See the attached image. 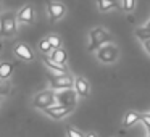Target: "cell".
<instances>
[{
  "label": "cell",
  "instance_id": "obj_1",
  "mask_svg": "<svg viewBox=\"0 0 150 137\" xmlns=\"http://www.w3.org/2000/svg\"><path fill=\"white\" fill-rule=\"evenodd\" d=\"M89 40H91V42H89L87 49H89V52H94L98 47L111 42V36L103 29V28H94V29L89 32Z\"/></svg>",
  "mask_w": 150,
  "mask_h": 137
},
{
  "label": "cell",
  "instance_id": "obj_2",
  "mask_svg": "<svg viewBox=\"0 0 150 137\" xmlns=\"http://www.w3.org/2000/svg\"><path fill=\"white\" fill-rule=\"evenodd\" d=\"M16 23L18 18L13 11H7L0 16V36L11 37L16 32Z\"/></svg>",
  "mask_w": 150,
  "mask_h": 137
},
{
  "label": "cell",
  "instance_id": "obj_3",
  "mask_svg": "<svg viewBox=\"0 0 150 137\" xmlns=\"http://www.w3.org/2000/svg\"><path fill=\"white\" fill-rule=\"evenodd\" d=\"M97 56L102 63H115L118 58V49L111 42H108V44H105V45L98 47Z\"/></svg>",
  "mask_w": 150,
  "mask_h": 137
},
{
  "label": "cell",
  "instance_id": "obj_4",
  "mask_svg": "<svg viewBox=\"0 0 150 137\" xmlns=\"http://www.w3.org/2000/svg\"><path fill=\"white\" fill-rule=\"evenodd\" d=\"M55 102H57V97L52 90H44V92H40V94H37L36 97H34L33 105L36 108H39V110H45V108L55 105Z\"/></svg>",
  "mask_w": 150,
  "mask_h": 137
},
{
  "label": "cell",
  "instance_id": "obj_5",
  "mask_svg": "<svg viewBox=\"0 0 150 137\" xmlns=\"http://www.w3.org/2000/svg\"><path fill=\"white\" fill-rule=\"evenodd\" d=\"M47 11H49V18L52 23L62 20L66 13V5L63 2H58V0H50L47 4Z\"/></svg>",
  "mask_w": 150,
  "mask_h": 137
},
{
  "label": "cell",
  "instance_id": "obj_6",
  "mask_svg": "<svg viewBox=\"0 0 150 137\" xmlns=\"http://www.w3.org/2000/svg\"><path fill=\"white\" fill-rule=\"evenodd\" d=\"M49 81H50V85L53 89H73L74 87V82L69 76L66 74H49Z\"/></svg>",
  "mask_w": 150,
  "mask_h": 137
},
{
  "label": "cell",
  "instance_id": "obj_7",
  "mask_svg": "<svg viewBox=\"0 0 150 137\" xmlns=\"http://www.w3.org/2000/svg\"><path fill=\"white\" fill-rule=\"evenodd\" d=\"M73 110V107H68V105H52V107H49V108H45V114L47 116H50V118H53V119H62V118H65V116H68L69 114V111Z\"/></svg>",
  "mask_w": 150,
  "mask_h": 137
},
{
  "label": "cell",
  "instance_id": "obj_8",
  "mask_svg": "<svg viewBox=\"0 0 150 137\" xmlns=\"http://www.w3.org/2000/svg\"><path fill=\"white\" fill-rule=\"evenodd\" d=\"M58 105H68V107H74L76 105V92L71 89H62L58 94H55Z\"/></svg>",
  "mask_w": 150,
  "mask_h": 137
},
{
  "label": "cell",
  "instance_id": "obj_9",
  "mask_svg": "<svg viewBox=\"0 0 150 137\" xmlns=\"http://www.w3.org/2000/svg\"><path fill=\"white\" fill-rule=\"evenodd\" d=\"M15 55H16L20 60H23V61H31V60L34 58L33 50L23 42H18L16 45H15Z\"/></svg>",
  "mask_w": 150,
  "mask_h": 137
},
{
  "label": "cell",
  "instance_id": "obj_10",
  "mask_svg": "<svg viewBox=\"0 0 150 137\" xmlns=\"http://www.w3.org/2000/svg\"><path fill=\"white\" fill-rule=\"evenodd\" d=\"M16 18H18V21H20V23L31 24L34 21V8H33V5H29V4L24 5V7L18 11Z\"/></svg>",
  "mask_w": 150,
  "mask_h": 137
},
{
  "label": "cell",
  "instance_id": "obj_11",
  "mask_svg": "<svg viewBox=\"0 0 150 137\" xmlns=\"http://www.w3.org/2000/svg\"><path fill=\"white\" fill-rule=\"evenodd\" d=\"M74 90L76 94L79 95V97H87L89 92H91V85H89V81L87 79H84L82 76H79V78L74 79Z\"/></svg>",
  "mask_w": 150,
  "mask_h": 137
},
{
  "label": "cell",
  "instance_id": "obj_12",
  "mask_svg": "<svg viewBox=\"0 0 150 137\" xmlns=\"http://www.w3.org/2000/svg\"><path fill=\"white\" fill-rule=\"evenodd\" d=\"M44 63H45L47 69H49V73H52V74H66V68L65 65H60L58 61H55V60L52 58H44Z\"/></svg>",
  "mask_w": 150,
  "mask_h": 137
},
{
  "label": "cell",
  "instance_id": "obj_13",
  "mask_svg": "<svg viewBox=\"0 0 150 137\" xmlns=\"http://www.w3.org/2000/svg\"><path fill=\"white\" fill-rule=\"evenodd\" d=\"M97 7L100 11H108L111 8H116L120 10V4H118V0H97Z\"/></svg>",
  "mask_w": 150,
  "mask_h": 137
},
{
  "label": "cell",
  "instance_id": "obj_14",
  "mask_svg": "<svg viewBox=\"0 0 150 137\" xmlns=\"http://www.w3.org/2000/svg\"><path fill=\"white\" fill-rule=\"evenodd\" d=\"M52 60H55V61H58L60 65H65L66 60H68V53H66L65 49H62V47H58V49H53L52 52V56H50Z\"/></svg>",
  "mask_w": 150,
  "mask_h": 137
},
{
  "label": "cell",
  "instance_id": "obj_15",
  "mask_svg": "<svg viewBox=\"0 0 150 137\" xmlns=\"http://www.w3.org/2000/svg\"><path fill=\"white\" fill-rule=\"evenodd\" d=\"M137 121H140V114L137 113V111H127L126 114H124V126L126 127H131L132 124H136Z\"/></svg>",
  "mask_w": 150,
  "mask_h": 137
},
{
  "label": "cell",
  "instance_id": "obj_16",
  "mask_svg": "<svg viewBox=\"0 0 150 137\" xmlns=\"http://www.w3.org/2000/svg\"><path fill=\"white\" fill-rule=\"evenodd\" d=\"M13 73V65L7 61H2L0 63V79H8Z\"/></svg>",
  "mask_w": 150,
  "mask_h": 137
},
{
  "label": "cell",
  "instance_id": "obj_17",
  "mask_svg": "<svg viewBox=\"0 0 150 137\" xmlns=\"http://www.w3.org/2000/svg\"><path fill=\"white\" fill-rule=\"evenodd\" d=\"M134 34H136V36H137V39L147 40V39H150V28H147V26L137 28V29L134 31Z\"/></svg>",
  "mask_w": 150,
  "mask_h": 137
},
{
  "label": "cell",
  "instance_id": "obj_18",
  "mask_svg": "<svg viewBox=\"0 0 150 137\" xmlns=\"http://www.w3.org/2000/svg\"><path fill=\"white\" fill-rule=\"evenodd\" d=\"M39 50L44 53V55H47V53H50V52L53 50V47L50 45V42H49V39H47V37L39 42Z\"/></svg>",
  "mask_w": 150,
  "mask_h": 137
},
{
  "label": "cell",
  "instance_id": "obj_19",
  "mask_svg": "<svg viewBox=\"0 0 150 137\" xmlns=\"http://www.w3.org/2000/svg\"><path fill=\"white\" fill-rule=\"evenodd\" d=\"M66 136H68V137H86L84 134L81 132V131L76 129V127H73V126H68V127H66Z\"/></svg>",
  "mask_w": 150,
  "mask_h": 137
},
{
  "label": "cell",
  "instance_id": "obj_20",
  "mask_svg": "<svg viewBox=\"0 0 150 137\" xmlns=\"http://www.w3.org/2000/svg\"><path fill=\"white\" fill-rule=\"evenodd\" d=\"M47 39H49L50 45H52L53 49H58V47H62V39H60L58 36H55V34H50Z\"/></svg>",
  "mask_w": 150,
  "mask_h": 137
},
{
  "label": "cell",
  "instance_id": "obj_21",
  "mask_svg": "<svg viewBox=\"0 0 150 137\" xmlns=\"http://www.w3.org/2000/svg\"><path fill=\"white\" fill-rule=\"evenodd\" d=\"M123 2V8H124V11H132L134 8H136V0H121Z\"/></svg>",
  "mask_w": 150,
  "mask_h": 137
},
{
  "label": "cell",
  "instance_id": "obj_22",
  "mask_svg": "<svg viewBox=\"0 0 150 137\" xmlns=\"http://www.w3.org/2000/svg\"><path fill=\"white\" fill-rule=\"evenodd\" d=\"M140 121H142V123L145 124V127L149 129V132H150V113H144V114H140Z\"/></svg>",
  "mask_w": 150,
  "mask_h": 137
},
{
  "label": "cell",
  "instance_id": "obj_23",
  "mask_svg": "<svg viewBox=\"0 0 150 137\" xmlns=\"http://www.w3.org/2000/svg\"><path fill=\"white\" fill-rule=\"evenodd\" d=\"M144 47H145V50L150 53V39H147V40H144Z\"/></svg>",
  "mask_w": 150,
  "mask_h": 137
},
{
  "label": "cell",
  "instance_id": "obj_24",
  "mask_svg": "<svg viewBox=\"0 0 150 137\" xmlns=\"http://www.w3.org/2000/svg\"><path fill=\"white\" fill-rule=\"evenodd\" d=\"M86 137H98L95 132H89V134H86Z\"/></svg>",
  "mask_w": 150,
  "mask_h": 137
},
{
  "label": "cell",
  "instance_id": "obj_25",
  "mask_svg": "<svg viewBox=\"0 0 150 137\" xmlns=\"http://www.w3.org/2000/svg\"><path fill=\"white\" fill-rule=\"evenodd\" d=\"M145 26H147V28H150V21H149V23H147V24H145Z\"/></svg>",
  "mask_w": 150,
  "mask_h": 137
},
{
  "label": "cell",
  "instance_id": "obj_26",
  "mask_svg": "<svg viewBox=\"0 0 150 137\" xmlns=\"http://www.w3.org/2000/svg\"><path fill=\"white\" fill-rule=\"evenodd\" d=\"M0 52H2V40H0Z\"/></svg>",
  "mask_w": 150,
  "mask_h": 137
}]
</instances>
